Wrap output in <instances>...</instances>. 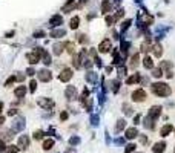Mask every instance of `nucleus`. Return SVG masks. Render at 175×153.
I'll return each mask as SVG.
<instances>
[{
    "instance_id": "obj_1",
    "label": "nucleus",
    "mask_w": 175,
    "mask_h": 153,
    "mask_svg": "<svg viewBox=\"0 0 175 153\" xmlns=\"http://www.w3.org/2000/svg\"><path fill=\"white\" fill-rule=\"evenodd\" d=\"M151 90L157 97H169L171 95V87L166 83H154V84H151Z\"/></svg>"
},
{
    "instance_id": "obj_2",
    "label": "nucleus",
    "mask_w": 175,
    "mask_h": 153,
    "mask_svg": "<svg viewBox=\"0 0 175 153\" xmlns=\"http://www.w3.org/2000/svg\"><path fill=\"white\" fill-rule=\"evenodd\" d=\"M37 77H38L40 81H43V83H48V81H51V80H52V74H51L48 69H40L37 72Z\"/></svg>"
},
{
    "instance_id": "obj_3",
    "label": "nucleus",
    "mask_w": 175,
    "mask_h": 153,
    "mask_svg": "<svg viewBox=\"0 0 175 153\" xmlns=\"http://www.w3.org/2000/svg\"><path fill=\"white\" fill-rule=\"evenodd\" d=\"M132 101L135 103H141V101H146V92L143 89H137L132 92Z\"/></svg>"
},
{
    "instance_id": "obj_4",
    "label": "nucleus",
    "mask_w": 175,
    "mask_h": 153,
    "mask_svg": "<svg viewBox=\"0 0 175 153\" xmlns=\"http://www.w3.org/2000/svg\"><path fill=\"white\" fill-rule=\"evenodd\" d=\"M29 142H31V138H29L28 135H20V136H18L17 147H18V149H22V150H25V149H28V147H29Z\"/></svg>"
},
{
    "instance_id": "obj_5",
    "label": "nucleus",
    "mask_w": 175,
    "mask_h": 153,
    "mask_svg": "<svg viewBox=\"0 0 175 153\" xmlns=\"http://www.w3.org/2000/svg\"><path fill=\"white\" fill-rule=\"evenodd\" d=\"M38 106H40V107H43V109H52L54 107V106H55V103H54L52 101V99H49V98H38Z\"/></svg>"
},
{
    "instance_id": "obj_6",
    "label": "nucleus",
    "mask_w": 175,
    "mask_h": 153,
    "mask_svg": "<svg viewBox=\"0 0 175 153\" xmlns=\"http://www.w3.org/2000/svg\"><path fill=\"white\" fill-rule=\"evenodd\" d=\"M71 78H72V69H68V68L63 69L62 74L58 75V80H60V81H63V83H68Z\"/></svg>"
},
{
    "instance_id": "obj_7",
    "label": "nucleus",
    "mask_w": 175,
    "mask_h": 153,
    "mask_svg": "<svg viewBox=\"0 0 175 153\" xmlns=\"http://www.w3.org/2000/svg\"><path fill=\"white\" fill-rule=\"evenodd\" d=\"M65 95H66V98H68L69 101H72V99L77 98V89L74 87V86H68L66 90H65Z\"/></svg>"
},
{
    "instance_id": "obj_8",
    "label": "nucleus",
    "mask_w": 175,
    "mask_h": 153,
    "mask_svg": "<svg viewBox=\"0 0 175 153\" xmlns=\"http://www.w3.org/2000/svg\"><path fill=\"white\" fill-rule=\"evenodd\" d=\"M109 51H111V42L109 40H103L98 46V52L100 54H106V52H109Z\"/></svg>"
},
{
    "instance_id": "obj_9",
    "label": "nucleus",
    "mask_w": 175,
    "mask_h": 153,
    "mask_svg": "<svg viewBox=\"0 0 175 153\" xmlns=\"http://www.w3.org/2000/svg\"><path fill=\"white\" fill-rule=\"evenodd\" d=\"M160 114H161V107H160V106H152V107L149 109V115H147V116H151L152 119H157L160 116Z\"/></svg>"
},
{
    "instance_id": "obj_10",
    "label": "nucleus",
    "mask_w": 175,
    "mask_h": 153,
    "mask_svg": "<svg viewBox=\"0 0 175 153\" xmlns=\"http://www.w3.org/2000/svg\"><path fill=\"white\" fill-rule=\"evenodd\" d=\"M140 80H141L140 74H134V75H131V77H127V78H126V84H127V86H132V84L138 83Z\"/></svg>"
},
{
    "instance_id": "obj_11",
    "label": "nucleus",
    "mask_w": 175,
    "mask_h": 153,
    "mask_svg": "<svg viewBox=\"0 0 175 153\" xmlns=\"http://www.w3.org/2000/svg\"><path fill=\"white\" fill-rule=\"evenodd\" d=\"M164 150H166V142H157V144H154V147H152L154 153H163Z\"/></svg>"
},
{
    "instance_id": "obj_12",
    "label": "nucleus",
    "mask_w": 175,
    "mask_h": 153,
    "mask_svg": "<svg viewBox=\"0 0 175 153\" xmlns=\"http://www.w3.org/2000/svg\"><path fill=\"white\" fill-rule=\"evenodd\" d=\"M137 135H138V130H137L135 127H129V129L126 130V135H124V136H126L127 139H134Z\"/></svg>"
},
{
    "instance_id": "obj_13",
    "label": "nucleus",
    "mask_w": 175,
    "mask_h": 153,
    "mask_svg": "<svg viewBox=\"0 0 175 153\" xmlns=\"http://www.w3.org/2000/svg\"><path fill=\"white\" fill-rule=\"evenodd\" d=\"M172 130H174L172 126H171V124H166V126H163V127H161V130H160V136H167Z\"/></svg>"
},
{
    "instance_id": "obj_14",
    "label": "nucleus",
    "mask_w": 175,
    "mask_h": 153,
    "mask_svg": "<svg viewBox=\"0 0 175 153\" xmlns=\"http://www.w3.org/2000/svg\"><path fill=\"white\" fill-rule=\"evenodd\" d=\"M62 23H63V18H62V16H54V17L51 18V22H49V25L52 26V28H54V26H60Z\"/></svg>"
},
{
    "instance_id": "obj_15",
    "label": "nucleus",
    "mask_w": 175,
    "mask_h": 153,
    "mask_svg": "<svg viewBox=\"0 0 175 153\" xmlns=\"http://www.w3.org/2000/svg\"><path fill=\"white\" fill-rule=\"evenodd\" d=\"M152 52L155 57H161V54H163V48H161V44H152Z\"/></svg>"
},
{
    "instance_id": "obj_16",
    "label": "nucleus",
    "mask_w": 175,
    "mask_h": 153,
    "mask_svg": "<svg viewBox=\"0 0 175 153\" xmlns=\"http://www.w3.org/2000/svg\"><path fill=\"white\" fill-rule=\"evenodd\" d=\"M143 66L146 69H154V60L147 55V57H144V60H143Z\"/></svg>"
},
{
    "instance_id": "obj_17",
    "label": "nucleus",
    "mask_w": 175,
    "mask_h": 153,
    "mask_svg": "<svg viewBox=\"0 0 175 153\" xmlns=\"http://www.w3.org/2000/svg\"><path fill=\"white\" fill-rule=\"evenodd\" d=\"M78 25H80V17H78V16L72 17V18H71V22H69V28H71V29H77V28H78Z\"/></svg>"
},
{
    "instance_id": "obj_18",
    "label": "nucleus",
    "mask_w": 175,
    "mask_h": 153,
    "mask_svg": "<svg viewBox=\"0 0 175 153\" xmlns=\"http://www.w3.org/2000/svg\"><path fill=\"white\" fill-rule=\"evenodd\" d=\"M138 60H140V55H138V54H134V55H132L131 63H129V68H131V69H135L137 66H138Z\"/></svg>"
},
{
    "instance_id": "obj_19",
    "label": "nucleus",
    "mask_w": 175,
    "mask_h": 153,
    "mask_svg": "<svg viewBox=\"0 0 175 153\" xmlns=\"http://www.w3.org/2000/svg\"><path fill=\"white\" fill-rule=\"evenodd\" d=\"M144 127H147V129H155V119H152L151 116H147L146 119H144Z\"/></svg>"
},
{
    "instance_id": "obj_20",
    "label": "nucleus",
    "mask_w": 175,
    "mask_h": 153,
    "mask_svg": "<svg viewBox=\"0 0 175 153\" xmlns=\"http://www.w3.org/2000/svg\"><path fill=\"white\" fill-rule=\"evenodd\" d=\"M14 94H16V97H18V98H23L25 94H26V87H25V86H18V87L14 90Z\"/></svg>"
},
{
    "instance_id": "obj_21",
    "label": "nucleus",
    "mask_w": 175,
    "mask_h": 153,
    "mask_svg": "<svg viewBox=\"0 0 175 153\" xmlns=\"http://www.w3.org/2000/svg\"><path fill=\"white\" fill-rule=\"evenodd\" d=\"M28 60H29L31 64H36V63L40 61V57L36 54V52H31V54H28Z\"/></svg>"
},
{
    "instance_id": "obj_22",
    "label": "nucleus",
    "mask_w": 175,
    "mask_h": 153,
    "mask_svg": "<svg viewBox=\"0 0 175 153\" xmlns=\"http://www.w3.org/2000/svg\"><path fill=\"white\" fill-rule=\"evenodd\" d=\"M124 126H126V123H124V119H118L117 121V124H115V133H120V132H122L123 129H124Z\"/></svg>"
},
{
    "instance_id": "obj_23",
    "label": "nucleus",
    "mask_w": 175,
    "mask_h": 153,
    "mask_svg": "<svg viewBox=\"0 0 175 153\" xmlns=\"http://www.w3.org/2000/svg\"><path fill=\"white\" fill-rule=\"evenodd\" d=\"M102 11H103V14H107V12L111 11V2H109V0H103V3H102Z\"/></svg>"
},
{
    "instance_id": "obj_24",
    "label": "nucleus",
    "mask_w": 175,
    "mask_h": 153,
    "mask_svg": "<svg viewBox=\"0 0 175 153\" xmlns=\"http://www.w3.org/2000/svg\"><path fill=\"white\" fill-rule=\"evenodd\" d=\"M65 34H66V31H65V29H54V31L51 32V37L58 38V37H63Z\"/></svg>"
},
{
    "instance_id": "obj_25",
    "label": "nucleus",
    "mask_w": 175,
    "mask_h": 153,
    "mask_svg": "<svg viewBox=\"0 0 175 153\" xmlns=\"http://www.w3.org/2000/svg\"><path fill=\"white\" fill-rule=\"evenodd\" d=\"M65 48V43H57V44H54V54L55 55H60L62 54V51Z\"/></svg>"
},
{
    "instance_id": "obj_26",
    "label": "nucleus",
    "mask_w": 175,
    "mask_h": 153,
    "mask_svg": "<svg viewBox=\"0 0 175 153\" xmlns=\"http://www.w3.org/2000/svg\"><path fill=\"white\" fill-rule=\"evenodd\" d=\"M52 147H54V139H45V141H43V149L49 150Z\"/></svg>"
},
{
    "instance_id": "obj_27",
    "label": "nucleus",
    "mask_w": 175,
    "mask_h": 153,
    "mask_svg": "<svg viewBox=\"0 0 175 153\" xmlns=\"http://www.w3.org/2000/svg\"><path fill=\"white\" fill-rule=\"evenodd\" d=\"M17 152H18L17 145H8V147H5V152L3 153H17Z\"/></svg>"
},
{
    "instance_id": "obj_28",
    "label": "nucleus",
    "mask_w": 175,
    "mask_h": 153,
    "mask_svg": "<svg viewBox=\"0 0 175 153\" xmlns=\"http://www.w3.org/2000/svg\"><path fill=\"white\" fill-rule=\"evenodd\" d=\"M161 75H163V71H161L160 68H154V69H152V77L161 78Z\"/></svg>"
},
{
    "instance_id": "obj_29",
    "label": "nucleus",
    "mask_w": 175,
    "mask_h": 153,
    "mask_svg": "<svg viewBox=\"0 0 175 153\" xmlns=\"http://www.w3.org/2000/svg\"><path fill=\"white\" fill-rule=\"evenodd\" d=\"M40 61H43L46 66H48V64H51V57H49V54H48V52H45V54H43V57L40 58Z\"/></svg>"
},
{
    "instance_id": "obj_30",
    "label": "nucleus",
    "mask_w": 175,
    "mask_h": 153,
    "mask_svg": "<svg viewBox=\"0 0 175 153\" xmlns=\"http://www.w3.org/2000/svg\"><path fill=\"white\" fill-rule=\"evenodd\" d=\"M132 110H134V109L131 107L129 104H126V103L123 104V112H124V115H132Z\"/></svg>"
},
{
    "instance_id": "obj_31",
    "label": "nucleus",
    "mask_w": 175,
    "mask_h": 153,
    "mask_svg": "<svg viewBox=\"0 0 175 153\" xmlns=\"http://www.w3.org/2000/svg\"><path fill=\"white\" fill-rule=\"evenodd\" d=\"M16 81H17V78H16L14 75H12V77H9V78L5 81V87H9V86H11L12 83H16Z\"/></svg>"
},
{
    "instance_id": "obj_32",
    "label": "nucleus",
    "mask_w": 175,
    "mask_h": 153,
    "mask_svg": "<svg viewBox=\"0 0 175 153\" xmlns=\"http://www.w3.org/2000/svg\"><path fill=\"white\" fill-rule=\"evenodd\" d=\"M172 68V63L171 61H161V64H160V69L163 71V69H171Z\"/></svg>"
},
{
    "instance_id": "obj_33",
    "label": "nucleus",
    "mask_w": 175,
    "mask_h": 153,
    "mask_svg": "<svg viewBox=\"0 0 175 153\" xmlns=\"http://www.w3.org/2000/svg\"><path fill=\"white\" fill-rule=\"evenodd\" d=\"M36 89H37L36 80H31V81H29V90H31V94H32V92H36Z\"/></svg>"
},
{
    "instance_id": "obj_34",
    "label": "nucleus",
    "mask_w": 175,
    "mask_h": 153,
    "mask_svg": "<svg viewBox=\"0 0 175 153\" xmlns=\"http://www.w3.org/2000/svg\"><path fill=\"white\" fill-rule=\"evenodd\" d=\"M65 48L68 51V54H74V44L72 43H65Z\"/></svg>"
},
{
    "instance_id": "obj_35",
    "label": "nucleus",
    "mask_w": 175,
    "mask_h": 153,
    "mask_svg": "<svg viewBox=\"0 0 175 153\" xmlns=\"http://www.w3.org/2000/svg\"><path fill=\"white\" fill-rule=\"evenodd\" d=\"M77 40H78V42H82V43H88V42H89L85 34H78V35H77Z\"/></svg>"
},
{
    "instance_id": "obj_36",
    "label": "nucleus",
    "mask_w": 175,
    "mask_h": 153,
    "mask_svg": "<svg viewBox=\"0 0 175 153\" xmlns=\"http://www.w3.org/2000/svg\"><path fill=\"white\" fill-rule=\"evenodd\" d=\"M43 135H45V132H42V130H37L36 133H34V138H36V139H42V138H43Z\"/></svg>"
},
{
    "instance_id": "obj_37",
    "label": "nucleus",
    "mask_w": 175,
    "mask_h": 153,
    "mask_svg": "<svg viewBox=\"0 0 175 153\" xmlns=\"http://www.w3.org/2000/svg\"><path fill=\"white\" fill-rule=\"evenodd\" d=\"M88 80H89V81H95L97 80L95 74H94V72H88Z\"/></svg>"
},
{
    "instance_id": "obj_38",
    "label": "nucleus",
    "mask_w": 175,
    "mask_h": 153,
    "mask_svg": "<svg viewBox=\"0 0 175 153\" xmlns=\"http://www.w3.org/2000/svg\"><path fill=\"white\" fill-rule=\"evenodd\" d=\"M127 26H131V20H124L123 25H122V31H126Z\"/></svg>"
},
{
    "instance_id": "obj_39",
    "label": "nucleus",
    "mask_w": 175,
    "mask_h": 153,
    "mask_svg": "<svg viewBox=\"0 0 175 153\" xmlns=\"http://www.w3.org/2000/svg\"><path fill=\"white\" fill-rule=\"evenodd\" d=\"M118 89H120V83L118 81H112V90L114 92H118Z\"/></svg>"
},
{
    "instance_id": "obj_40",
    "label": "nucleus",
    "mask_w": 175,
    "mask_h": 153,
    "mask_svg": "<svg viewBox=\"0 0 175 153\" xmlns=\"http://www.w3.org/2000/svg\"><path fill=\"white\" fill-rule=\"evenodd\" d=\"M134 150H135V145H134V144H129V145L126 147V152H124V153H132Z\"/></svg>"
},
{
    "instance_id": "obj_41",
    "label": "nucleus",
    "mask_w": 175,
    "mask_h": 153,
    "mask_svg": "<svg viewBox=\"0 0 175 153\" xmlns=\"http://www.w3.org/2000/svg\"><path fill=\"white\" fill-rule=\"evenodd\" d=\"M34 37H36V38H42V37H45V31H37V32H34Z\"/></svg>"
},
{
    "instance_id": "obj_42",
    "label": "nucleus",
    "mask_w": 175,
    "mask_h": 153,
    "mask_svg": "<svg viewBox=\"0 0 175 153\" xmlns=\"http://www.w3.org/2000/svg\"><path fill=\"white\" fill-rule=\"evenodd\" d=\"M123 16H124V11H123V9H118V11H117V14H115V17H114V18H115V20H117V18H120V17H123Z\"/></svg>"
},
{
    "instance_id": "obj_43",
    "label": "nucleus",
    "mask_w": 175,
    "mask_h": 153,
    "mask_svg": "<svg viewBox=\"0 0 175 153\" xmlns=\"http://www.w3.org/2000/svg\"><path fill=\"white\" fill-rule=\"evenodd\" d=\"M60 119H62V121L68 119V112H62V114H60Z\"/></svg>"
},
{
    "instance_id": "obj_44",
    "label": "nucleus",
    "mask_w": 175,
    "mask_h": 153,
    "mask_svg": "<svg viewBox=\"0 0 175 153\" xmlns=\"http://www.w3.org/2000/svg\"><path fill=\"white\" fill-rule=\"evenodd\" d=\"M26 74H28L29 77H32V75H34V74H36V71H34V69H32V68H29L28 71H26Z\"/></svg>"
},
{
    "instance_id": "obj_45",
    "label": "nucleus",
    "mask_w": 175,
    "mask_h": 153,
    "mask_svg": "<svg viewBox=\"0 0 175 153\" xmlns=\"http://www.w3.org/2000/svg\"><path fill=\"white\" fill-rule=\"evenodd\" d=\"M5 147H6L5 142H3V141H0V153H3V152H5Z\"/></svg>"
},
{
    "instance_id": "obj_46",
    "label": "nucleus",
    "mask_w": 175,
    "mask_h": 153,
    "mask_svg": "<svg viewBox=\"0 0 175 153\" xmlns=\"http://www.w3.org/2000/svg\"><path fill=\"white\" fill-rule=\"evenodd\" d=\"M114 20H115L114 17H106V22H107V25H112V23H114Z\"/></svg>"
},
{
    "instance_id": "obj_47",
    "label": "nucleus",
    "mask_w": 175,
    "mask_h": 153,
    "mask_svg": "<svg viewBox=\"0 0 175 153\" xmlns=\"http://www.w3.org/2000/svg\"><path fill=\"white\" fill-rule=\"evenodd\" d=\"M140 119H141V116H140V115H135V118H134V123L140 124Z\"/></svg>"
},
{
    "instance_id": "obj_48",
    "label": "nucleus",
    "mask_w": 175,
    "mask_h": 153,
    "mask_svg": "<svg viewBox=\"0 0 175 153\" xmlns=\"http://www.w3.org/2000/svg\"><path fill=\"white\" fill-rule=\"evenodd\" d=\"M118 74H120V77H123V75H126V69H124V68H122V69H120V71H118Z\"/></svg>"
},
{
    "instance_id": "obj_49",
    "label": "nucleus",
    "mask_w": 175,
    "mask_h": 153,
    "mask_svg": "<svg viewBox=\"0 0 175 153\" xmlns=\"http://www.w3.org/2000/svg\"><path fill=\"white\" fill-rule=\"evenodd\" d=\"M16 114H17V110H16V109H11V110L8 112V115H9V116H12V115H16Z\"/></svg>"
},
{
    "instance_id": "obj_50",
    "label": "nucleus",
    "mask_w": 175,
    "mask_h": 153,
    "mask_svg": "<svg viewBox=\"0 0 175 153\" xmlns=\"http://www.w3.org/2000/svg\"><path fill=\"white\" fill-rule=\"evenodd\" d=\"M78 142V138H72L71 139V144H77Z\"/></svg>"
},
{
    "instance_id": "obj_51",
    "label": "nucleus",
    "mask_w": 175,
    "mask_h": 153,
    "mask_svg": "<svg viewBox=\"0 0 175 153\" xmlns=\"http://www.w3.org/2000/svg\"><path fill=\"white\" fill-rule=\"evenodd\" d=\"M166 77H167V78H172V77H174V74H172V72H171V71H167V74H166Z\"/></svg>"
},
{
    "instance_id": "obj_52",
    "label": "nucleus",
    "mask_w": 175,
    "mask_h": 153,
    "mask_svg": "<svg viewBox=\"0 0 175 153\" xmlns=\"http://www.w3.org/2000/svg\"><path fill=\"white\" fill-rule=\"evenodd\" d=\"M16 78H17V80H18V81H23V78H25V77H23V75H17V77H16Z\"/></svg>"
},
{
    "instance_id": "obj_53",
    "label": "nucleus",
    "mask_w": 175,
    "mask_h": 153,
    "mask_svg": "<svg viewBox=\"0 0 175 153\" xmlns=\"http://www.w3.org/2000/svg\"><path fill=\"white\" fill-rule=\"evenodd\" d=\"M5 123V116H0V126H2Z\"/></svg>"
},
{
    "instance_id": "obj_54",
    "label": "nucleus",
    "mask_w": 175,
    "mask_h": 153,
    "mask_svg": "<svg viewBox=\"0 0 175 153\" xmlns=\"http://www.w3.org/2000/svg\"><path fill=\"white\" fill-rule=\"evenodd\" d=\"M2 110H3V103L0 101V114H2Z\"/></svg>"
},
{
    "instance_id": "obj_55",
    "label": "nucleus",
    "mask_w": 175,
    "mask_h": 153,
    "mask_svg": "<svg viewBox=\"0 0 175 153\" xmlns=\"http://www.w3.org/2000/svg\"><path fill=\"white\" fill-rule=\"evenodd\" d=\"M174 153H175V150H174Z\"/></svg>"
}]
</instances>
